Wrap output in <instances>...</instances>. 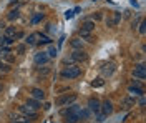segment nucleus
Returning <instances> with one entry per match:
<instances>
[{
    "instance_id": "obj_1",
    "label": "nucleus",
    "mask_w": 146,
    "mask_h": 123,
    "mask_svg": "<svg viewBox=\"0 0 146 123\" xmlns=\"http://www.w3.org/2000/svg\"><path fill=\"white\" fill-rule=\"evenodd\" d=\"M60 75H62V78H65V80H73V78H78V76L82 75V68L76 66V65H68L62 70Z\"/></svg>"
},
{
    "instance_id": "obj_2",
    "label": "nucleus",
    "mask_w": 146,
    "mask_h": 123,
    "mask_svg": "<svg viewBox=\"0 0 146 123\" xmlns=\"http://www.w3.org/2000/svg\"><path fill=\"white\" fill-rule=\"evenodd\" d=\"M76 102V95L75 93H66V95H62V96H58L56 100H55V105L56 106H68V105H72Z\"/></svg>"
},
{
    "instance_id": "obj_3",
    "label": "nucleus",
    "mask_w": 146,
    "mask_h": 123,
    "mask_svg": "<svg viewBox=\"0 0 146 123\" xmlns=\"http://www.w3.org/2000/svg\"><path fill=\"white\" fill-rule=\"evenodd\" d=\"M48 60H50V57H48L46 52H38V53H35V57H33V63L36 66H42V65H46Z\"/></svg>"
},
{
    "instance_id": "obj_4",
    "label": "nucleus",
    "mask_w": 146,
    "mask_h": 123,
    "mask_svg": "<svg viewBox=\"0 0 146 123\" xmlns=\"http://www.w3.org/2000/svg\"><path fill=\"white\" fill-rule=\"evenodd\" d=\"M20 112L25 115L27 118H30V120H36V118H38V113H36L35 110H32L28 105H22V106H20Z\"/></svg>"
},
{
    "instance_id": "obj_5",
    "label": "nucleus",
    "mask_w": 146,
    "mask_h": 123,
    "mask_svg": "<svg viewBox=\"0 0 146 123\" xmlns=\"http://www.w3.org/2000/svg\"><path fill=\"white\" fill-rule=\"evenodd\" d=\"M70 57L73 58V62H75V63H78V62H85V60L88 58V55L83 52V48H82V50H73Z\"/></svg>"
},
{
    "instance_id": "obj_6",
    "label": "nucleus",
    "mask_w": 146,
    "mask_h": 123,
    "mask_svg": "<svg viewBox=\"0 0 146 123\" xmlns=\"http://www.w3.org/2000/svg\"><path fill=\"white\" fill-rule=\"evenodd\" d=\"M100 106H101V102L98 98H90L88 100V110L91 113H100Z\"/></svg>"
},
{
    "instance_id": "obj_7",
    "label": "nucleus",
    "mask_w": 146,
    "mask_h": 123,
    "mask_svg": "<svg viewBox=\"0 0 146 123\" xmlns=\"http://www.w3.org/2000/svg\"><path fill=\"white\" fill-rule=\"evenodd\" d=\"M133 76H135V78H139V80H145L146 78L145 63H139V65L135 66V70H133Z\"/></svg>"
},
{
    "instance_id": "obj_8",
    "label": "nucleus",
    "mask_w": 146,
    "mask_h": 123,
    "mask_svg": "<svg viewBox=\"0 0 146 123\" xmlns=\"http://www.w3.org/2000/svg\"><path fill=\"white\" fill-rule=\"evenodd\" d=\"M100 112L105 115V116L111 115V113H113V103H111L110 100H105V102L101 103V106H100Z\"/></svg>"
},
{
    "instance_id": "obj_9",
    "label": "nucleus",
    "mask_w": 146,
    "mask_h": 123,
    "mask_svg": "<svg viewBox=\"0 0 146 123\" xmlns=\"http://www.w3.org/2000/svg\"><path fill=\"white\" fill-rule=\"evenodd\" d=\"M40 32H33V33H30L27 38H25V45H36L38 43V40H40Z\"/></svg>"
},
{
    "instance_id": "obj_10",
    "label": "nucleus",
    "mask_w": 146,
    "mask_h": 123,
    "mask_svg": "<svg viewBox=\"0 0 146 123\" xmlns=\"http://www.w3.org/2000/svg\"><path fill=\"white\" fill-rule=\"evenodd\" d=\"M100 70H101V75L103 76H111L115 73V63H105Z\"/></svg>"
},
{
    "instance_id": "obj_11",
    "label": "nucleus",
    "mask_w": 146,
    "mask_h": 123,
    "mask_svg": "<svg viewBox=\"0 0 146 123\" xmlns=\"http://www.w3.org/2000/svg\"><path fill=\"white\" fill-rule=\"evenodd\" d=\"M136 105V100H135V96H126V98H123L121 100V108L123 110H129L131 106H135Z\"/></svg>"
},
{
    "instance_id": "obj_12",
    "label": "nucleus",
    "mask_w": 146,
    "mask_h": 123,
    "mask_svg": "<svg viewBox=\"0 0 146 123\" xmlns=\"http://www.w3.org/2000/svg\"><path fill=\"white\" fill-rule=\"evenodd\" d=\"M30 95H32V98L40 100V102L45 98V92H43L42 88H32V90H30Z\"/></svg>"
},
{
    "instance_id": "obj_13",
    "label": "nucleus",
    "mask_w": 146,
    "mask_h": 123,
    "mask_svg": "<svg viewBox=\"0 0 146 123\" xmlns=\"http://www.w3.org/2000/svg\"><path fill=\"white\" fill-rule=\"evenodd\" d=\"M128 92H129V96H141V95H145V90H143L141 86L129 85L128 86Z\"/></svg>"
},
{
    "instance_id": "obj_14",
    "label": "nucleus",
    "mask_w": 146,
    "mask_h": 123,
    "mask_svg": "<svg viewBox=\"0 0 146 123\" xmlns=\"http://www.w3.org/2000/svg\"><path fill=\"white\" fill-rule=\"evenodd\" d=\"M27 105L30 106V108H32V110H35V112L42 108V103H40V100H35V98H32V96H30V98L27 100Z\"/></svg>"
},
{
    "instance_id": "obj_15",
    "label": "nucleus",
    "mask_w": 146,
    "mask_h": 123,
    "mask_svg": "<svg viewBox=\"0 0 146 123\" xmlns=\"http://www.w3.org/2000/svg\"><path fill=\"white\" fill-rule=\"evenodd\" d=\"M95 27H96V25H95V22H93V20H86V22H83V25H82V30L83 32H93V30H95Z\"/></svg>"
},
{
    "instance_id": "obj_16",
    "label": "nucleus",
    "mask_w": 146,
    "mask_h": 123,
    "mask_svg": "<svg viewBox=\"0 0 146 123\" xmlns=\"http://www.w3.org/2000/svg\"><path fill=\"white\" fill-rule=\"evenodd\" d=\"M18 15H20V10L18 9H12L9 13H7V20H12V22H13V20L18 19Z\"/></svg>"
},
{
    "instance_id": "obj_17",
    "label": "nucleus",
    "mask_w": 146,
    "mask_h": 123,
    "mask_svg": "<svg viewBox=\"0 0 146 123\" xmlns=\"http://www.w3.org/2000/svg\"><path fill=\"white\" fill-rule=\"evenodd\" d=\"M78 113H72V115H65V123H78Z\"/></svg>"
},
{
    "instance_id": "obj_18",
    "label": "nucleus",
    "mask_w": 146,
    "mask_h": 123,
    "mask_svg": "<svg viewBox=\"0 0 146 123\" xmlns=\"http://www.w3.org/2000/svg\"><path fill=\"white\" fill-rule=\"evenodd\" d=\"M119 19H121V15H119V13H115V15H113V19L106 20V23H108V27H115V25H118Z\"/></svg>"
},
{
    "instance_id": "obj_19",
    "label": "nucleus",
    "mask_w": 146,
    "mask_h": 123,
    "mask_svg": "<svg viewBox=\"0 0 146 123\" xmlns=\"http://www.w3.org/2000/svg\"><path fill=\"white\" fill-rule=\"evenodd\" d=\"M15 27H5L3 29V37H15Z\"/></svg>"
},
{
    "instance_id": "obj_20",
    "label": "nucleus",
    "mask_w": 146,
    "mask_h": 123,
    "mask_svg": "<svg viewBox=\"0 0 146 123\" xmlns=\"http://www.w3.org/2000/svg\"><path fill=\"white\" fill-rule=\"evenodd\" d=\"M48 45H50V47H48V52H46V53H48V57H50V58H55V57H56L58 48L55 47L53 43H48Z\"/></svg>"
},
{
    "instance_id": "obj_21",
    "label": "nucleus",
    "mask_w": 146,
    "mask_h": 123,
    "mask_svg": "<svg viewBox=\"0 0 146 123\" xmlns=\"http://www.w3.org/2000/svg\"><path fill=\"white\" fill-rule=\"evenodd\" d=\"M72 47L75 48V50H82L83 48V42L80 40V38H73L72 40Z\"/></svg>"
},
{
    "instance_id": "obj_22",
    "label": "nucleus",
    "mask_w": 146,
    "mask_h": 123,
    "mask_svg": "<svg viewBox=\"0 0 146 123\" xmlns=\"http://www.w3.org/2000/svg\"><path fill=\"white\" fill-rule=\"evenodd\" d=\"M48 73H50V68H48V66L43 65V66H40V68H38V75L42 76V78H45Z\"/></svg>"
},
{
    "instance_id": "obj_23",
    "label": "nucleus",
    "mask_w": 146,
    "mask_h": 123,
    "mask_svg": "<svg viewBox=\"0 0 146 123\" xmlns=\"http://www.w3.org/2000/svg\"><path fill=\"white\" fill-rule=\"evenodd\" d=\"M10 55V48L9 47H0V60L2 58H7Z\"/></svg>"
},
{
    "instance_id": "obj_24",
    "label": "nucleus",
    "mask_w": 146,
    "mask_h": 123,
    "mask_svg": "<svg viewBox=\"0 0 146 123\" xmlns=\"http://www.w3.org/2000/svg\"><path fill=\"white\" fill-rule=\"evenodd\" d=\"M80 37L82 38H85V40H86V42H93V37H91L90 35V32H83V30H80Z\"/></svg>"
},
{
    "instance_id": "obj_25",
    "label": "nucleus",
    "mask_w": 146,
    "mask_h": 123,
    "mask_svg": "<svg viewBox=\"0 0 146 123\" xmlns=\"http://www.w3.org/2000/svg\"><path fill=\"white\" fill-rule=\"evenodd\" d=\"M42 20H43V13H36L35 17L32 19V25H36V23L42 22Z\"/></svg>"
},
{
    "instance_id": "obj_26",
    "label": "nucleus",
    "mask_w": 146,
    "mask_h": 123,
    "mask_svg": "<svg viewBox=\"0 0 146 123\" xmlns=\"http://www.w3.org/2000/svg\"><path fill=\"white\" fill-rule=\"evenodd\" d=\"M25 48H27V45L20 43V45H17V48H15V52H17L18 55H23V53H25Z\"/></svg>"
},
{
    "instance_id": "obj_27",
    "label": "nucleus",
    "mask_w": 146,
    "mask_h": 123,
    "mask_svg": "<svg viewBox=\"0 0 146 123\" xmlns=\"http://www.w3.org/2000/svg\"><path fill=\"white\" fill-rule=\"evenodd\" d=\"M103 83H105V80H103V78H96V80H93V82H91V85H93V86H103Z\"/></svg>"
},
{
    "instance_id": "obj_28",
    "label": "nucleus",
    "mask_w": 146,
    "mask_h": 123,
    "mask_svg": "<svg viewBox=\"0 0 146 123\" xmlns=\"http://www.w3.org/2000/svg\"><path fill=\"white\" fill-rule=\"evenodd\" d=\"M3 42H5V47H9L15 42V37H3Z\"/></svg>"
},
{
    "instance_id": "obj_29",
    "label": "nucleus",
    "mask_w": 146,
    "mask_h": 123,
    "mask_svg": "<svg viewBox=\"0 0 146 123\" xmlns=\"http://www.w3.org/2000/svg\"><path fill=\"white\" fill-rule=\"evenodd\" d=\"M63 63H65V65H75V62H73L72 57H65L63 58Z\"/></svg>"
},
{
    "instance_id": "obj_30",
    "label": "nucleus",
    "mask_w": 146,
    "mask_h": 123,
    "mask_svg": "<svg viewBox=\"0 0 146 123\" xmlns=\"http://www.w3.org/2000/svg\"><path fill=\"white\" fill-rule=\"evenodd\" d=\"M145 32H146V22L143 20V22L139 23V33H143V35H145Z\"/></svg>"
},
{
    "instance_id": "obj_31",
    "label": "nucleus",
    "mask_w": 146,
    "mask_h": 123,
    "mask_svg": "<svg viewBox=\"0 0 146 123\" xmlns=\"http://www.w3.org/2000/svg\"><path fill=\"white\" fill-rule=\"evenodd\" d=\"M73 15H75L73 10H66V12H65V19H72Z\"/></svg>"
},
{
    "instance_id": "obj_32",
    "label": "nucleus",
    "mask_w": 146,
    "mask_h": 123,
    "mask_svg": "<svg viewBox=\"0 0 146 123\" xmlns=\"http://www.w3.org/2000/svg\"><path fill=\"white\" fill-rule=\"evenodd\" d=\"M105 120V115L103 113H96V122H103Z\"/></svg>"
},
{
    "instance_id": "obj_33",
    "label": "nucleus",
    "mask_w": 146,
    "mask_h": 123,
    "mask_svg": "<svg viewBox=\"0 0 146 123\" xmlns=\"http://www.w3.org/2000/svg\"><path fill=\"white\" fill-rule=\"evenodd\" d=\"M101 19H103V15H101L100 12H98L96 15H93V22H95V20H101Z\"/></svg>"
},
{
    "instance_id": "obj_34",
    "label": "nucleus",
    "mask_w": 146,
    "mask_h": 123,
    "mask_svg": "<svg viewBox=\"0 0 146 123\" xmlns=\"http://www.w3.org/2000/svg\"><path fill=\"white\" fill-rule=\"evenodd\" d=\"M131 85H133V86H141V80H133V82H131Z\"/></svg>"
},
{
    "instance_id": "obj_35",
    "label": "nucleus",
    "mask_w": 146,
    "mask_h": 123,
    "mask_svg": "<svg viewBox=\"0 0 146 123\" xmlns=\"http://www.w3.org/2000/svg\"><path fill=\"white\" fill-rule=\"evenodd\" d=\"M5 27H7V25H5V22H3V20H0V30H3Z\"/></svg>"
},
{
    "instance_id": "obj_36",
    "label": "nucleus",
    "mask_w": 146,
    "mask_h": 123,
    "mask_svg": "<svg viewBox=\"0 0 146 123\" xmlns=\"http://www.w3.org/2000/svg\"><path fill=\"white\" fill-rule=\"evenodd\" d=\"M50 106H52L50 103H45V105H43V108H45V110H50Z\"/></svg>"
},
{
    "instance_id": "obj_37",
    "label": "nucleus",
    "mask_w": 146,
    "mask_h": 123,
    "mask_svg": "<svg viewBox=\"0 0 146 123\" xmlns=\"http://www.w3.org/2000/svg\"><path fill=\"white\" fill-rule=\"evenodd\" d=\"M0 47H5V42H3V37L0 38Z\"/></svg>"
},
{
    "instance_id": "obj_38",
    "label": "nucleus",
    "mask_w": 146,
    "mask_h": 123,
    "mask_svg": "<svg viewBox=\"0 0 146 123\" xmlns=\"http://www.w3.org/2000/svg\"><path fill=\"white\" fill-rule=\"evenodd\" d=\"M18 3V0H12V2H10V5H12V7H13V5H17Z\"/></svg>"
},
{
    "instance_id": "obj_39",
    "label": "nucleus",
    "mask_w": 146,
    "mask_h": 123,
    "mask_svg": "<svg viewBox=\"0 0 146 123\" xmlns=\"http://www.w3.org/2000/svg\"><path fill=\"white\" fill-rule=\"evenodd\" d=\"M3 37V30H0V38Z\"/></svg>"
}]
</instances>
